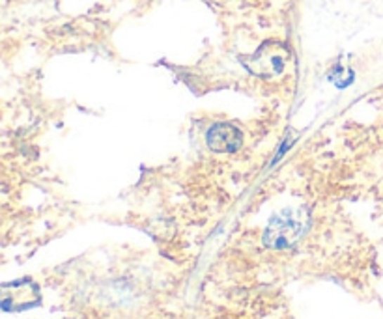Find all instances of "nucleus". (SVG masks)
Instances as JSON below:
<instances>
[{
    "label": "nucleus",
    "mask_w": 383,
    "mask_h": 319,
    "mask_svg": "<svg viewBox=\"0 0 383 319\" xmlns=\"http://www.w3.org/2000/svg\"><path fill=\"white\" fill-rule=\"evenodd\" d=\"M311 216L303 209H288L269 221L264 232V243L271 249H290L309 230Z\"/></svg>",
    "instance_id": "obj_1"
},
{
    "label": "nucleus",
    "mask_w": 383,
    "mask_h": 319,
    "mask_svg": "<svg viewBox=\"0 0 383 319\" xmlns=\"http://www.w3.org/2000/svg\"><path fill=\"white\" fill-rule=\"evenodd\" d=\"M206 142L215 153H234L241 146V131L232 124H215L209 127Z\"/></svg>",
    "instance_id": "obj_2"
}]
</instances>
